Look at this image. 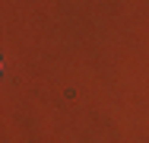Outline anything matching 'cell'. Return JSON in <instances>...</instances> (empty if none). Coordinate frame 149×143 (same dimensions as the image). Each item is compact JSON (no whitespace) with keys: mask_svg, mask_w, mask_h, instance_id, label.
<instances>
[{"mask_svg":"<svg viewBox=\"0 0 149 143\" xmlns=\"http://www.w3.org/2000/svg\"><path fill=\"white\" fill-rule=\"evenodd\" d=\"M0 70H3V64H0Z\"/></svg>","mask_w":149,"mask_h":143,"instance_id":"6da1fadb","label":"cell"}]
</instances>
